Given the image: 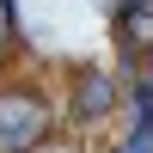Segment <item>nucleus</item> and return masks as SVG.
Here are the masks:
<instances>
[{
	"mask_svg": "<svg viewBox=\"0 0 153 153\" xmlns=\"http://www.w3.org/2000/svg\"><path fill=\"white\" fill-rule=\"evenodd\" d=\"M49 129V110L43 98L31 92H0V153H31Z\"/></svg>",
	"mask_w": 153,
	"mask_h": 153,
	"instance_id": "1",
	"label": "nucleus"
},
{
	"mask_svg": "<svg viewBox=\"0 0 153 153\" xmlns=\"http://www.w3.org/2000/svg\"><path fill=\"white\" fill-rule=\"evenodd\" d=\"M110 104H117L110 74L104 68H80V80H74V123H104Z\"/></svg>",
	"mask_w": 153,
	"mask_h": 153,
	"instance_id": "2",
	"label": "nucleus"
},
{
	"mask_svg": "<svg viewBox=\"0 0 153 153\" xmlns=\"http://www.w3.org/2000/svg\"><path fill=\"white\" fill-rule=\"evenodd\" d=\"M117 153H153V110H135V129L123 135Z\"/></svg>",
	"mask_w": 153,
	"mask_h": 153,
	"instance_id": "3",
	"label": "nucleus"
},
{
	"mask_svg": "<svg viewBox=\"0 0 153 153\" xmlns=\"http://www.w3.org/2000/svg\"><path fill=\"white\" fill-rule=\"evenodd\" d=\"M49 153H74V147H49Z\"/></svg>",
	"mask_w": 153,
	"mask_h": 153,
	"instance_id": "4",
	"label": "nucleus"
}]
</instances>
